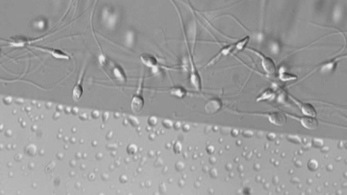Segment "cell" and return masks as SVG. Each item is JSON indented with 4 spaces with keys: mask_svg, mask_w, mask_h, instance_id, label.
<instances>
[{
    "mask_svg": "<svg viewBox=\"0 0 347 195\" xmlns=\"http://www.w3.org/2000/svg\"><path fill=\"white\" fill-rule=\"evenodd\" d=\"M29 167L30 169H32L34 168V165L33 164V163H30V164H29Z\"/></svg>",
    "mask_w": 347,
    "mask_h": 195,
    "instance_id": "obj_22",
    "label": "cell"
},
{
    "mask_svg": "<svg viewBox=\"0 0 347 195\" xmlns=\"http://www.w3.org/2000/svg\"><path fill=\"white\" fill-rule=\"evenodd\" d=\"M279 78L280 80L283 82L291 81V80H295L297 79V76L294 75L292 74L285 72V71L281 72L279 73Z\"/></svg>",
    "mask_w": 347,
    "mask_h": 195,
    "instance_id": "obj_13",
    "label": "cell"
},
{
    "mask_svg": "<svg viewBox=\"0 0 347 195\" xmlns=\"http://www.w3.org/2000/svg\"><path fill=\"white\" fill-rule=\"evenodd\" d=\"M127 152L129 153V154H135L137 151V147L136 145L134 144H131L129 145L127 147Z\"/></svg>",
    "mask_w": 347,
    "mask_h": 195,
    "instance_id": "obj_15",
    "label": "cell"
},
{
    "mask_svg": "<svg viewBox=\"0 0 347 195\" xmlns=\"http://www.w3.org/2000/svg\"><path fill=\"white\" fill-rule=\"evenodd\" d=\"M273 95V91H272L271 89H268L265 90L260 96L258 98V99L259 100H260L263 99H266V98H268L270 96H272Z\"/></svg>",
    "mask_w": 347,
    "mask_h": 195,
    "instance_id": "obj_14",
    "label": "cell"
},
{
    "mask_svg": "<svg viewBox=\"0 0 347 195\" xmlns=\"http://www.w3.org/2000/svg\"><path fill=\"white\" fill-rule=\"evenodd\" d=\"M269 120L270 122L276 125H282L286 123L287 116L281 112H276L271 113L269 115Z\"/></svg>",
    "mask_w": 347,
    "mask_h": 195,
    "instance_id": "obj_5",
    "label": "cell"
},
{
    "mask_svg": "<svg viewBox=\"0 0 347 195\" xmlns=\"http://www.w3.org/2000/svg\"><path fill=\"white\" fill-rule=\"evenodd\" d=\"M82 74L83 73H81L80 75V77H79L77 83L76 84L73 88L72 96H73V99L77 101L82 96L83 92H84V88L81 85Z\"/></svg>",
    "mask_w": 347,
    "mask_h": 195,
    "instance_id": "obj_7",
    "label": "cell"
},
{
    "mask_svg": "<svg viewBox=\"0 0 347 195\" xmlns=\"http://www.w3.org/2000/svg\"><path fill=\"white\" fill-rule=\"evenodd\" d=\"M140 58L143 63L147 67H154L157 65V60L154 57L151 55L145 54L142 55Z\"/></svg>",
    "mask_w": 347,
    "mask_h": 195,
    "instance_id": "obj_8",
    "label": "cell"
},
{
    "mask_svg": "<svg viewBox=\"0 0 347 195\" xmlns=\"http://www.w3.org/2000/svg\"><path fill=\"white\" fill-rule=\"evenodd\" d=\"M157 119L155 117H150L148 120V123L150 125H155L157 123Z\"/></svg>",
    "mask_w": 347,
    "mask_h": 195,
    "instance_id": "obj_17",
    "label": "cell"
},
{
    "mask_svg": "<svg viewBox=\"0 0 347 195\" xmlns=\"http://www.w3.org/2000/svg\"><path fill=\"white\" fill-rule=\"evenodd\" d=\"M247 50L251 51L258 55L261 59V64L263 70L269 75H273L276 73V68L274 60L269 57L265 56L259 51L252 48H247Z\"/></svg>",
    "mask_w": 347,
    "mask_h": 195,
    "instance_id": "obj_1",
    "label": "cell"
},
{
    "mask_svg": "<svg viewBox=\"0 0 347 195\" xmlns=\"http://www.w3.org/2000/svg\"><path fill=\"white\" fill-rule=\"evenodd\" d=\"M80 186V184L79 183H76V187L77 188H80V186Z\"/></svg>",
    "mask_w": 347,
    "mask_h": 195,
    "instance_id": "obj_25",
    "label": "cell"
},
{
    "mask_svg": "<svg viewBox=\"0 0 347 195\" xmlns=\"http://www.w3.org/2000/svg\"><path fill=\"white\" fill-rule=\"evenodd\" d=\"M70 165L72 167H75L76 165V162L74 160H72L70 162Z\"/></svg>",
    "mask_w": 347,
    "mask_h": 195,
    "instance_id": "obj_20",
    "label": "cell"
},
{
    "mask_svg": "<svg viewBox=\"0 0 347 195\" xmlns=\"http://www.w3.org/2000/svg\"><path fill=\"white\" fill-rule=\"evenodd\" d=\"M74 175H75V173H74V172H71L70 173V176H71V177H74Z\"/></svg>",
    "mask_w": 347,
    "mask_h": 195,
    "instance_id": "obj_24",
    "label": "cell"
},
{
    "mask_svg": "<svg viewBox=\"0 0 347 195\" xmlns=\"http://www.w3.org/2000/svg\"><path fill=\"white\" fill-rule=\"evenodd\" d=\"M31 146H28V149L26 150L27 151V154L30 155H33L36 152V148H35V146H32V148L31 149Z\"/></svg>",
    "mask_w": 347,
    "mask_h": 195,
    "instance_id": "obj_16",
    "label": "cell"
},
{
    "mask_svg": "<svg viewBox=\"0 0 347 195\" xmlns=\"http://www.w3.org/2000/svg\"><path fill=\"white\" fill-rule=\"evenodd\" d=\"M169 91L172 95L180 98L185 96L187 94V90L182 87H174Z\"/></svg>",
    "mask_w": 347,
    "mask_h": 195,
    "instance_id": "obj_11",
    "label": "cell"
},
{
    "mask_svg": "<svg viewBox=\"0 0 347 195\" xmlns=\"http://www.w3.org/2000/svg\"><path fill=\"white\" fill-rule=\"evenodd\" d=\"M190 62L191 67L190 77L191 83L196 90L200 91L202 89V88L201 76L197 70V68H196L193 60H190Z\"/></svg>",
    "mask_w": 347,
    "mask_h": 195,
    "instance_id": "obj_3",
    "label": "cell"
},
{
    "mask_svg": "<svg viewBox=\"0 0 347 195\" xmlns=\"http://www.w3.org/2000/svg\"><path fill=\"white\" fill-rule=\"evenodd\" d=\"M81 156H81V154L80 153H76V157L77 159L81 158Z\"/></svg>",
    "mask_w": 347,
    "mask_h": 195,
    "instance_id": "obj_23",
    "label": "cell"
},
{
    "mask_svg": "<svg viewBox=\"0 0 347 195\" xmlns=\"http://www.w3.org/2000/svg\"><path fill=\"white\" fill-rule=\"evenodd\" d=\"M143 104V99L142 97L136 95L133 98L132 108L134 112H138L142 109Z\"/></svg>",
    "mask_w": 347,
    "mask_h": 195,
    "instance_id": "obj_10",
    "label": "cell"
},
{
    "mask_svg": "<svg viewBox=\"0 0 347 195\" xmlns=\"http://www.w3.org/2000/svg\"><path fill=\"white\" fill-rule=\"evenodd\" d=\"M81 167V169H84H84H85V168H84V167L86 168V167H85V165H81V167Z\"/></svg>",
    "mask_w": 347,
    "mask_h": 195,
    "instance_id": "obj_26",
    "label": "cell"
},
{
    "mask_svg": "<svg viewBox=\"0 0 347 195\" xmlns=\"http://www.w3.org/2000/svg\"><path fill=\"white\" fill-rule=\"evenodd\" d=\"M302 125L309 130L316 129L318 128L319 123L317 120L313 117L306 116L303 117L300 119Z\"/></svg>",
    "mask_w": 347,
    "mask_h": 195,
    "instance_id": "obj_6",
    "label": "cell"
},
{
    "mask_svg": "<svg viewBox=\"0 0 347 195\" xmlns=\"http://www.w3.org/2000/svg\"><path fill=\"white\" fill-rule=\"evenodd\" d=\"M63 154H61V153H58V154H57V157L58 159H62L63 158Z\"/></svg>",
    "mask_w": 347,
    "mask_h": 195,
    "instance_id": "obj_21",
    "label": "cell"
},
{
    "mask_svg": "<svg viewBox=\"0 0 347 195\" xmlns=\"http://www.w3.org/2000/svg\"><path fill=\"white\" fill-rule=\"evenodd\" d=\"M301 110L306 116L315 117L316 115V111L313 105L309 103H303L301 105Z\"/></svg>",
    "mask_w": 347,
    "mask_h": 195,
    "instance_id": "obj_9",
    "label": "cell"
},
{
    "mask_svg": "<svg viewBox=\"0 0 347 195\" xmlns=\"http://www.w3.org/2000/svg\"><path fill=\"white\" fill-rule=\"evenodd\" d=\"M163 123L164 125L165 126H166V127L168 128H170L171 126H172V122H170V121H168V120H165V121H164Z\"/></svg>",
    "mask_w": 347,
    "mask_h": 195,
    "instance_id": "obj_18",
    "label": "cell"
},
{
    "mask_svg": "<svg viewBox=\"0 0 347 195\" xmlns=\"http://www.w3.org/2000/svg\"><path fill=\"white\" fill-rule=\"evenodd\" d=\"M22 159V155L20 154H17L15 156V159L17 161H20Z\"/></svg>",
    "mask_w": 347,
    "mask_h": 195,
    "instance_id": "obj_19",
    "label": "cell"
},
{
    "mask_svg": "<svg viewBox=\"0 0 347 195\" xmlns=\"http://www.w3.org/2000/svg\"><path fill=\"white\" fill-rule=\"evenodd\" d=\"M234 50H235V43L228 45L226 46L223 47L219 51L218 53L207 63V64L204 68L209 67L210 66L215 64L217 62V61L219 60L221 58L226 57V56L230 54Z\"/></svg>",
    "mask_w": 347,
    "mask_h": 195,
    "instance_id": "obj_2",
    "label": "cell"
},
{
    "mask_svg": "<svg viewBox=\"0 0 347 195\" xmlns=\"http://www.w3.org/2000/svg\"><path fill=\"white\" fill-rule=\"evenodd\" d=\"M31 47L35 49H38V50H41L43 52L49 53L56 58L66 59H70L69 55H67L66 53H64L63 51H61L60 49H52V48L44 47V46H31Z\"/></svg>",
    "mask_w": 347,
    "mask_h": 195,
    "instance_id": "obj_4",
    "label": "cell"
},
{
    "mask_svg": "<svg viewBox=\"0 0 347 195\" xmlns=\"http://www.w3.org/2000/svg\"><path fill=\"white\" fill-rule=\"evenodd\" d=\"M250 40V37L249 36H247L243 38V39H241L236 42L234 43L235 50L240 51V50H243V49H244L246 46L249 42Z\"/></svg>",
    "mask_w": 347,
    "mask_h": 195,
    "instance_id": "obj_12",
    "label": "cell"
}]
</instances>
